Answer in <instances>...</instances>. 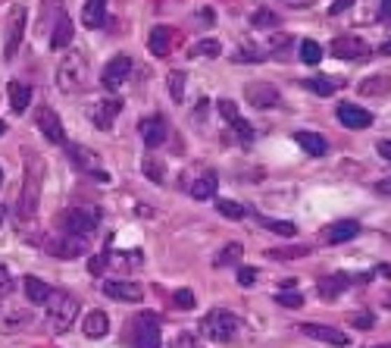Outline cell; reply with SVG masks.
I'll use <instances>...</instances> for the list:
<instances>
[{
  "label": "cell",
  "instance_id": "obj_1",
  "mask_svg": "<svg viewBox=\"0 0 391 348\" xmlns=\"http://www.w3.org/2000/svg\"><path fill=\"white\" fill-rule=\"evenodd\" d=\"M91 82V66H88V57L82 51H69L63 57V63L57 66V88L63 95H78V91L88 88Z\"/></svg>",
  "mask_w": 391,
  "mask_h": 348
},
{
  "label": "cell",
  "instance_id": "obj_2",
  "mask_svg": "<svg viewBox=\"0 0 391 348\" xmlns=\"http://www.w3.org/2000/svg\"><path fill=\"white\" fill-rule=\"evenodd\" d=\"M78 307H82V301L72 295V292L53 289L50 298H47V326H50V333H57V336L69 333L78 317Z\"/></svg>",
  "mask_w": 391,
  "mask_h": 348
},
{
  "label": "cell",
  "instance_id": "obj_3",
  "mask_svg": "<svg viewBox=\"0 0 391 348\" xmlns=\"http://www.w3.org/2000/svg\"><path fill=\"white\" fill-rule=\"evenodd\" d=\"M241 326H245V320H241L238 314L217 307V311H210L204 320H200V336L210 339V342L226 345V342H232V339L238 336Z\"/></svg>",
  "mask_w": 391,
  "mask_h": 348
},
{
  "label": "cell",
  "instance_id": "obj_4",
  "mask_svg": "<svg viewBox=\"0 0 391 348\" xmlns=\"http://www.w3.org/2000/svg\"><path fill=\"white\" fill-rule=\"evenodd\" d=\"M132 345L135 348H160L163 345V336H160V317L151 311L138 314L132 326Z\"/></svg>",
  "mask_w": 391,
  "mask_h": 348
},
{
  "label": "cell",
  "instance_id": "obj_5",
  "mask_svg": "<svg viewBox=\"0 0 391 348\" xmlns=\"http://www.w3.org/2000/svg\"><path fill=\"white\" fill-rule=\"evenodd\" d=\"M63 226H66V232H72V236L91 239L100 226V213L94 210V207H72V210H66Z\"/></svg>",
  "mask_w": 391,
  "mask_h": 348
},
{
  "label": "cell",
  "instance_id": "obj_6",
  "mask_svg": "<svg viewBox=\"0 0 391 348\" xmlns=\"http://www.w3.org/2000/svg\"><path fill=\"white\" fill-rule=\"evenodd\" d=\"M38 189H41V163L35 160L29 173H25V182H22V195H19V217H35V207H38Z\"/></svg>",
  "mask_w": 391,
  "mask_h": 348
},
{
  "label": "cell",
  "instance_id": "obj_7",
  "mask_svg": "<svg viewBox=\"0 0 391 348\" xmlns=\"http://www.w3.org/2000/svg\"><path fill=\"white\" fill-rule=\"evenodd\" d=\"M129 72H132V60L125 57V53H116V57L104 66V72H100V85H104L107 91H119L125 85V79H129Z\"/></svg>",
  "mask_w": 391,
  "mask_h": 348
},
{
  "label": "cell",
  "instance_id": "obj_8",
  "mask_svg": "<svg viewBox=\"0 0 391 348\" xmlns=\"http://www.w3.org/2000/svg\"><path fill=\"white\" fill-rule=\"evenodd\" d=\"M22 35H25V10L22 6H13L10 10V19H6V41H4V57L13 60L22 44Z\"/></svg>",
  "mask_w": 391,
  "mask_h": 348
},
{
  "label": "cell",
  "instance_id": "obj_9",
  "mask_svg": "<svg viewBox=\"0 0 391 348\" xmlns=\"http://www.w3.org/2000/svg\"><path fill=\"white\" fill-rule=\"evenodd\" d=\"M85 251H88V239L72 236V232H66V236L50 239V242H47V254H53V257L72 260V257H82Z\"/></svg>",
  "mask_w": 391,
  "mask_h": 348
},
{
  "label": "cell",
  "instance_id": "obj_10",
  "mask_svg": "<svg viewBox=\"0 0 391 348\" xmlns=\"http://www.w3.org/2000/svg\"><path fill=\"white\" fill-rule=\"evenodd\" d=\"M104 295L113 301H125V304H135V301L144 298V289L132 279H107L104 283Z\"/></svg>",
  "mask_w": 391,
  "mask_h": 348
},
{
  "label": "cell",
  "instance_id": "obj_11",
  "mask_svg": "<svg viewBox=\"0 0 391 348\" xmlns=\"http://www.w3.org/2000/svg\"><path fill=\"white\" fill-rule=\"evenodd\" d=\"M35 123H38V129H41V135H44L50 145H63V142H66L63 123H60V116L50 110V107H38V113H35Z\"/></svg>",
  "mask_w": 391,
  "mask_h": 348
},
{
  "label": "cell",
  "instance_id": "obj_12",
  "mask_svg": "<svg viewBox=\"0 0 391 348\" xmlns=\"http://www.w3.org/2000/svg\"><path fill=\"white\" fill-rule=\"evenodd\" d=\"M245 98H247V104L251 107H275L282 100L279 95V88L275 85H269V82H251V85H245Z\"/></svg>",
  "mask_w": 391,
  "mask_h": 348
},
{
  "label": "cell",
  "instance_id": "obj_13",
  "mask_svg": "<svg viewBox=\"0 0 391 348\" xmlns=\"http://www.w3.org/2000/svg\"><path fill=\"white\" fill-rule=\"evenodd\" d=\"M166 135H170V126H166V119L160 116V113L141 119V138H144L147 148H160V145L166 142Z\"/></svg>",
  "mask_w": 391,
  "mask_h": 348
},
{
  "label": "cell",
  "instance_id": "obj_14",
  "mask_svg": "<svg viewBox=\"0 0 391 348\" xmlns=\"http://www.w3.org/2000/svg\"><path fill=\"white\" fill-rule=\"evenodd\" d=\"M335 116H338V123L348 126V129H369V126H373V113L357 107V104H341L338 110H335Z\"/></svg>",
  "mask_w": 391,
  "mask_h": 348
},
{
  "label": "cell",
  "instance_id": "obj_15",
  "mask_svg": "<svg viewBox=\"0 0 391 348\" xmlns=\"http://www.w3.org/2000/svg\"><path fill=\"white\" fill-rule=\"evenodd\" d=\"M301 333L316 342H329V345H348V336L335 326H322V323H301Z\"/></svg>",
  "mask_w": 391,
  "mask_h": 348
},
{
  "label": "cell",
  "instance_id": "obj_16",
  "mask_svg": "<svg viewBox=\"0 0 391 348\" xmlns=\"http://www.w3.org/2000/svg\"><path fill=\"white\" fill-rule=\"evenodd\" d=\"M329 51H332V57H338V60H363L369 53V48L360 41V38H335Z\"/></svg>",
  "mask_w": 391,
  "mask_h": 348
},
{
  "label": "cell",
  "instance_id": "obj_17",
  "mask_svg": "<svg viewBox=\"0 0 391 348\" xmlns=\"http://www.w3.org/2000/svg\"><path fill=\"white\" fill-rule=\"evenodd\" d=\"M219 113L228 119V123H232V129L238 132V138H241V142H254V129L245 123V119L238 116V107H235V100L222 98V100H219Z\"/></svg>",
  "mask_w": 391,
  "mask_h": 348
},
{
  "label": "cell",
  "instance_id": "obj_18",
  "mask_svg": "<svg viewBox=\"0 0 391 348\" xmlns=\"http://www.w3.org/2000/svg\"><path fill=\"white\" fill-rule=\"evenodd\" d=\"M119 110H123V100H119V98H107V100H100V107H94V113H91L94 126L107 132V129L113 126V119L119 116Z\"/></svg>",
  "mask_w": 391,
  "mask_h": 348
},
{
  "label": "cell",
  "instance_id": "obj_19",
  "mask_svg": "<svg viewBox=\"0 0 391 348\" xmlns=\"http://www.w3.org/2000/svg\"><path fill=\"white\" fill-rule=\"evenodd\" d=\"M357 232H360V223H354V220H341V223L326 226V242H329V245L350 242V239H354Z\"/></svg>",
  "mask_w": 391,
  "mask_h": 348
},
{
  "label": "cell",
  "instance_id": "obj_20",
  "mask_svg": "<svg viewBox=\"0 0 391 348\" xmlns=\"http://www.w3.org/2000/svg\"><path fill=\"white\" fill-rule=\"evenodd\" d=\"M170 44H172V29L170 25H153L151 38H147V48H151L153 57H166V53H170Z\"/></svg>",
  "mask_w": 391,
  "mask_h": 348
},
{
  "label": "cell",
  "instance_id": "obj_21",
  "mask_svg": "<svg viewBox=\"0 0 391 348\" xmlns=\"http://www.w3.org/2000/svg\"><path fill=\"white\" fill-rule=\"evenodd\" d=\"M82 333L88 339H104L107 333H110V317H107L104 311H91L82 323Z\"/></svg>",
  "mask_w": 391,
  "mask_h": 348
},
{
  "label": "cell",
  "instance_id": "obj_22",
  "mask_svg": "<svg viewBox=\"0 0 391 348\" xmlns=\"http://www.w3.org/2000/svg\"><path fill=\"white\" fill-rule=\"evenodd\" d=\"M69 160H72V163H76L82 173H91V176L100 170L97 154H94L91 148H82V145H72V148H69Z\"/></svg>",
  "mask_w": 391,
  "mask_h": 348
},
{
  "label": "cell",
  "instance_id": "obj_23",
  "mask_svg": "<svg viewBox=\"0 0 391 348\" xmlns=\"http://www.w3.org/2000/svg\"><path fill=\"white\" fill-rule=\"evenodd\" d=\"M107 19V0H88L82 6V25L85 29H100Z\"/></svg>",
  "mask_w": 391,
  "mask_h": 348
},
{
  "label": "cell",
  "instance_id": "obj_24",
  "mask_svg": "<svg viewBox=\"0 0 391 348\" xmlns=\"http://www.w3.org/2000/svg\"><path fill=\"white\" fill-rule=\"evenodd\" d=\"M350 283H354V276H348V273H335V276H326V279H320V295L322 298H338Z\"/></svg>",
  "mask_w": 391,
  "mask_h": 348
},
{
  "label": "cell",
  "instance_id": "obj_25",
  "mask_svg": "<svg viewBox=\"0 0 391 348\" xmlns=\"http://www.w3.org/2000/svg\"><path fill=\"white\" fill-rule=\"evenodd\" d=\"M217 189H219V179L213 176V173H204V176H198L191 182V198L210 201V198H217Z\"/></svg>",
  "mask_w": 391,
  "mask_h": 348
},
{
  "label": "cell",
  "instance_id": "obj_26",
  "mask_svg": "<svg viewBox=\"0 0 391 348\" xmlns=\"http://www.w3.org/2000/svg\"><path fill=\"white\" fill-rule=\"evenodd\" d=\"M72 22H69V16H60L57 19V25H53V32H50V51H63V48H69V41H72Z\"/></svg>",
  "mask_w": 391,
  "mask_h": 348
},
{
  "label": "cell",
  "instance_id": "obj_27",
  "mask_svg": "<svg viewBox=\"0 0 391 348\" xmlns=\"http://www.w3.org/2000/svg\"><path fill=\"white\" fill-rule=\"evenodd\" d=\"M294 142H298L307 154H313V157H322V154L329 151V142L322 135H316V132H294Z\"/></svg>",
  "mask_w": 391,
  "mask_h": 348
},
{
  "label": "cell",
  "instance_id": "obj_28",
  "mask_svg": "<svg viewBox=\"0 0 391 348\" xmlns=\"http://www.w3.org/2000/svg\"><path fill=\"white\" fill-rule=\"evenodd\" d=\"M50 292H53V289L44 283V279H38V276H25V301H32V304H47Z\"/></svg>",
  "mask_w": 391,
  "mask_h": 348
},
{
  "label": "cell",
  "instance_id": "obj_29",
  "mask_svg": "<svg viewBox=\"0 0 391 348\" xmlns=\"http://www.w3.org/2000/svg\"><path fill=\"white\" fill-rule=\"evenodd\" d=\"M6 95H10V107L16 113H25L32 104V88L25 82H10V88H6Z\"/></svg>",
  "mask_w": 391,
  "mask_h": 348
},
{
  "label": "cell",
  "instance_id": "obj_30",
  "mask_svg": "<svg viewBox=\"0 0 391 348\" xmlns=\"http://www.w3.org/2000/svg\"><path fill=\"white\" fill-rule=\"evenodd\" d=\"M222 53V44L219 41H213V38H207V41H198V44H191V51H188V57H207V60H217Z\"/></svg>",
  "mask_w": 391,
  "mask_h": 348
},
{
  "label": "cell",
  "instance_id": "obj_31",
  "mask_svg": "<svg viewBox=\"0 0 391 348\" xmlns=\"http://www.w3.org/2000/svg\"><path fill=\"white\" fill-rule=\"evenodd\" d=\"M241 254H245V248H241L238 242H228L226 248L217 254V260H213V264H217V267H232V264H238V260H241Z\"/></svg>",
  "mask_w": 391,
  "mask_h": 348
},
{
  "label": "cell",
  "instance_id": "obj_32",
  "mask_svg": "<svg viewBox=\"0 0 391 348\" xmlns=\"http://www.w3.org/2000/svg\"><path fill=\"white\" fill-rule=\"evenodd\" d=\"M217 210L222 213L226 220H245L247 217V207L245 204H238V201H217Z\"/></svg>",
  "mask_w": 391,
  "mask_h": 348
},
{
  "label": "cell",
  "instance_id": "obj_33",
  "mask_svg": "<svg viewBox=\"0 0 391 348\" xmlns=\"http://www.w3.org/2000/svg\"><path fill=\"white\" fill-rule=\"evenodd\" d=\"M301 60H304L307 66H316L322 60V48L316 41H310V38H304V41H301Z\"/></svg>",
  "mask_w": 391,
  "mask_h": 348
},
{
  "label": "cell",
  "instance_id": "obj_34",
  "mask_svg": "<svg viewBox=\"0 0 391 348\" xmlns=\"http://www.w3.org/2000/svg\"><path fill=\"white\" fill-rule=\"evenodd\" d=\"M263 226H266L269 232H279V236H285V239H291L294 232H298V226H294L291 220H263Z\"/></svg>",
  "mask_w": 391,
  "mask_h": 348
},
{
  "label": "cell",
  "instance_id": "obj_35",
  "mask_svg": "<svg viewBox=\"0 0 391 348\" xmlns=\"http://www.w3.org/2000/svg\"><path fill=\"white\" fill-rule=\"evenodd\" d=\"M307 88L316 91L320 98H329V95H335L338 82H332V79H307Z\"/></svg>",
  "mask_w": 391,
  "mask_h": 348
},
{
  "label": "cell",
  "instance_id": "obj_36",
  "mask_svg": "<svg viewBox=\"0 0 391 348\" xmlns=\"http://www.w3.org/2000/svg\"><path fill=\"white\" fill-rule=\"evenodd\" d=\"M144 173H147V179H153L157 185L166 182V170H163V163H160L157 157H147L144 160Z\"/></svg>",
  "mask_w": 391,
  "mask_h": 348
},
{
  "label": "cell",
  "instance_id": "obj_37",
  "mask_svg": "<svg viewBox=\"0 0 391 348\" xmlns=\"http://www.w3.org/2000/svg\"><path fill=\"white\" fill-rule=\"evenodd\" d=\"M170 95L175 100H185V72H170Z\"/></svg>",
  "mask_w": 391,
  "mask_h": 348
},
{
  "label": "cell",
  "instance_id": "obj_38",
  "mask_svg": "<svg viewBox=\"0 0 391 348\" xmlns=\"http://www.w3.org/2000/svg\"><path fill=\"white\" fill-rule=\"evenodd\" d=\"M251 22L257 25V29H273V25H279V16H275L273 10H257Z\"/></svg>",
  "mask_w": 391,
  "mask_h": 348
},
{
  "label": "cell",
  "instance_id": "obj_39",
  "mask_svg": "<svg viewBox=\"0 0 391 348\" xmlns=\"http://www.w3.org/2000/svg\"><path fill=\"white\" fill-rule=\"evenodd\" d=\"M172 304L179 307V311H191V307H194V292L191 289H179L172 295Z\"/></svg>",
  "mask_w": 391,
  "mask_h": 348
},
{
  "label": "cell",
  "instance_id": "obj_40",
  "mask_svg": "<svg viewBox=\"0 0 391 348\" xmlns=\"http://www.w3.org/2000/svg\"><path fill=\"white\" fill-rule=\"evenodd\" d=\"M275 301H279L282 307H301L304 304V295H301V292H279Z\"/></svg>",
  "mask_w": 391,
  "mask_h": 348
},
{
  "label": "cell",
  "instance_id": "obj_41",
  "mask_svg": "<svg viewBox=\"0 0 391 348\" xmlns=\"http://www.w3.org/2000/svg\"><path fill=\"white\" fill-rule=\"evenodd\" d=\"M310 248H285V251H269V257H279V260H294V257H307Z\"/></svg>",
  "mask_w": 391,
  "mask_h": 348
},
{
  "label": "cell",
  "instance_id": "obj_42",
  "mask_svg": "<svg viewBox=\"0 0 391 348\" xmlns=\"http://www.w3.org/2000/svg\"><path fill=\"white\" fill-rule=\"evenodd\" d=\"M172 348H204V342L198 336H191V333H181V336H175Z\"/></svg>",
  "mask_w": 391,
  "mask_h": 348
},
{
  "label": "cell",
  "instance_id": "obj_43",
  "mask_svg": "<svg viewBox=\"0 0 391 348\" xmlns=\"http://www.w3.org/2000/svg\"><path fill=\"white\" fill-rule=\"evenodd\" d=\"M360 91H363V95H373V91H388V79H379V82H376V79H369V82L360 85Z\"/></svg>",
  "mask_w": 391,
  "mask_h": 348
},
{
  "label": "cell",
  "instance_id": "obj_44",
  "mask_svg": "<svg viewBox=\"0 0 391 348\" xmlns=\"http://www.w3.org/2000/svg\"><path fill=\"white\" fill-rule=\"evenodd\" d=\"M254 283H257V270H254V267H241L238 270V286H245L247 289V286H254Z\"/></svg>",
  "mask_w": 391,
  "mask_h": 348
},
{
  "label": "cell",
  "instance_id": "obj_45",
  "mask_svg": "<svg viewBox=\"0 0 391 348\" xmlns=\"http://www.w3.org/2000/svg\"><path fill=\"white\" fill-rule=\"evenodd\" d=\"M19 323H29V314H19V317H10V320H6V326H4V330H6V333H13V330H19Z\"/></svg>",
  "mask_w": 391,
  "mask_h": 348
},
{
  "label": "cell",
  "instance_id": "obj_46",
  "mask_svg": "<svg viewBox=\"0 0 391 348\" xmlns=\"http://www.w3.org/2000/svg\"><path fill=\"white\" fill-rule=\"evenodd\" d=\"M350 4H354V0H335V4L329 6V13H332V16H338V13H345Z\"/></svg>",
  "mask_w": 391,
  "mask_h": 348
},
{
  "label": "cell",
  "instance_id": "obj_47",
  "mask_svg": "<svg viewBox=\"0 0 391 348\" xmlns=\"http://www.w3.org/2000/svg\"><path fill=\"white\" fill-rule=\"evenodd\" d=\"M10 273H6V267L4 264H0V292H10Z\"/></svg>",
  "mask_w": 391,
  "mask_h": 348
},
{
  "label": "cell",
  "instance_id": "obj_48",
  "mask_svg": "<svg viewBox=\"0 0 391 348\" xmlns=\"http://www.w3.org/2000/svg\"><path fill=\"white\" fill-rule=\"evenodd\" d=\"M379 154L385 160H391V138H385V142H379Z\"/></svg>",
  "mask_w": 391,
  "mask_h": 348
},
{
  "label": "cell",
  "instance_id": "obj_49",
  "mask_svg": "<svg viewBox=\"0 0 391 348\" xmlns=\"http://www.w3.org/2000/svg\"><path fill=\"white\" fill-rule=\"evenodd\" d=\"M376 192H382V195H391V179H382V182H376Z\"/></svg>",
  "mask_w": 391,
  "mask_h": 348
},
{
  "label": "cell",
  "instance_id": "obj_50",
  "mask_svg": "<svg viewBox=\"0 0 391 348\" xmlns=\"http://www.w3.org/2000/svg\"><path fill=\"white\" fill-rule=\"evenodd\" d=\"M369 323H373V317H369V314H363V317H357V330H369Z\"/></svg>",
  "mask_w": 391,
  "mask_h": 348
},
{
  "label": "cell",
  "instance_id": "obj_51",
  "mask_svg": "<svg viewBox=\"0 0 391 348\" xmlns=\"http://www.w3.org/2000/svg\"><path fill=\"white\" fill-rule=\"evenodd\" d=\"M107 264V257H91V273H100Z\"/></svg>",
  "mask_w": 391,
  "mask_h": 348
},
{
  "label": "cell",
  "instance_id": "obj_52",
  "mask_svg": "<svg viewBox=\"0 0 391 348\" xmlns=\"http://www.w3.org/2000/svg\"><path fill=\"white\" fill-rule=\"evenodd\" d=\"M285 6H313V0H282Z\"/></svg>",
  "mask_w": 391,
  "mask_h": 348
},
{
  "label": "cell",
  "instance_id": "obj_53",
  "mask_svg": "<svg viewBox=\"0 0 391 348\" xmlns=\"http://www.w3.org/2000/svg\"><path fill=\"white\" fill-rule=\"evenodd\" d=\"M382 16H391V0H382Z\"/></svg>",
  "mask_w": 391,
  "mask_h": 348
},
{
  "label": "cell",
  "instance_id": "obj_54",
  "mask_svg": "<svg viewBox=\"0 0 391 348\" xmlns=\"http://www.w3.org/2000/svg\"><path fill=\"white\" fill-rule=\"evenodd\" d=\"M382 53H385V57H391V41L382 44Z\"/></svg>",
  "mask_w": 391,
  "mask_h": 348
},
{
  "label": "cell",
  "instance_id": "obj_55",
  "mask_svg": "<svg viewBox=\"0 0 391 348\" xmlns=\"http://www.w3.org/2000/svg\"><path fill=\"white\" fill-rule=\"evenodd\" d=\"M4 132H6V123H4V119H0V135H4Z\"/></svg>",
  "mask_w": 391,
  "mask_h": 348
},
{
  "label": "cell",
  "instance_id": "obj_56",
  "mask_svg": "<svg viewBox=\"0 0 391 348\" xmlns=\"http://www.w3.org/2000/svg\"><path fill=\"white\" fill-rule=\"evenodd\" d=\"M0 182H4V166H0Z\"/></svg>",
  "mask_w": 391,
  "mask_h": 348
},
{
  "label": "cell",
  "instance_id": "obj_57",
  "mask_svg": "<svg viewBox=\"0 0 391 348\" xmlns=\"http://www.w3.org/2000/svg\"><path fill=\"white\" fill-rule=\"evenodd\" d=\"M376 348H391V345H376Z\"/></svg>",
  "mask_w": 391,
  "mask_h": 348
},
{
  "label": "cell",
  "instance_id": "obj_58",
  "mask_svg": "<svg viewBox=\"0 0 391 348\" xmlns=\"http://www.w3.org/2000/svg\"><path fill=\"white\" fill-rule=\"evenodd\" d=\"M0 217H4V213H0Z\"/></svg>",
  "mask_w": 391,
  "mask_h": 348
}]
</instances>
